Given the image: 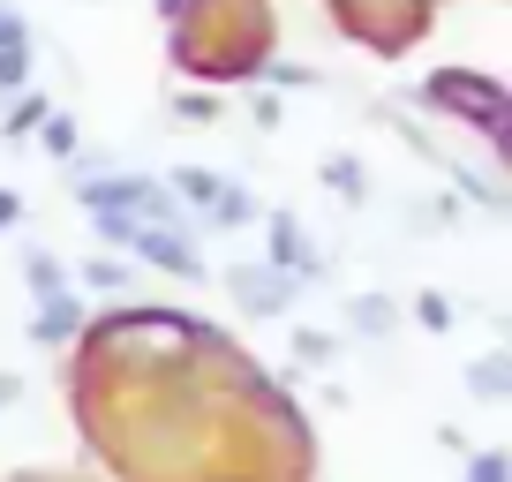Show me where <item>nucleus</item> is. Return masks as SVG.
<instances>
[{
	"label": "nucleus",
	"mask_w": 512,
	"mask_h": 482,
	"mask_svg": "<svg viewBox=\"0 0 512 482\" xmlns=\"http://www.w3.org/2000/svg\"><path fill=\"white\" fill-rule=\"evenodd\" d=\"M430 98L452 113V121H467L475 136H505V83L475 76V68H445V76H430Z\"/></svg>",
	"instance_id": "obj_1"
},
{
	"label": "nucleus",
	"mask_w": 512,
	"mask_h": 482,
	"mask_svg": "<svg viewBox=\"0 0 512 482\" xmlns=\"http://www.w3.org/2000/svg\"><path fill=\"white\" fill-rule=\"evenodd\" d=\"M174 204H189V211H204L211 226H249L256 219V204H249V189H234L226 174H211V166H174Z\"/></svg>",
	"instance_id": "obj_2"
},
{
	"label": "nucleus",
	"mask_w": 512,
	"mask_h": 482,
	"mask_svg": "<svg viewBox=\"0 0 512 482\" xmlns=\"http://www.w3.org/2000/svg\"><path fill=\"white\" fill-rule=\"evenodd\" d=\"M264 264H272V272H287L294 287H309V279H324V257L317 249H309V234H302V219H294V211H272V226H264Z\"/></svg>",
	"instance_id": "obj_3"
},
{
	"label": "nucleus",
	"mask_w": 512,
	"mask_h": 482,
	"mask_svg": "<svg viewBox=\"0 0 512 482\" xmlns=\"http://www.w3.org/2000/svg\"><path fill=\"white\" fill-rule=\"evenodd\" d=\"M226 294H234L249 317H279L302 287H294L287 272H272V264H234V272H226Z\"/></svg>",
	"instance_id": "obj_4"
},
{
	"label": "nucleus",
	"mask_w": 512,
	"mask_h": 482,
	"mask_svg": "<svg viewBox=\"0 0 512 482\" xmlns=\"http://www.w3.org/2000/svg\"><path fill=\"white\" fill-rule=\"evenodd\" d=\"M76 332H83V302L76 294H46L38 317H31V339L38 347H61V339H76Z\"/></svg>",
	"instance_id": "obj_5"
},
{
	"label": "nucleus",
	"mask_w": 512,
	"mask_h": 482,
	"mask_svg": "<svg viewBox=\"0 0 512 482\" xmlns=\"http://www.w3.org/2000/svg\"><path fill=\"white\" fill-rule=\"evenodd\" d=\"M0 91H31V31L0 16Z\"/></svg>",
	"instance_id": "obj_6"
},
{
	"label": "nucleus",
	"mask_w": 512,
	"mask_h": 482,
	"mask_svg": "<svg viewBox=\"0 0 512 482\" xmlns=\"http://www.w3.org/2000/svg\"><path fill=\"white\" fill-rule=\"evenodd\" d=\"M317 181H324V189L339 196V204H369V181H362V159H354V151H332Z\"/></svg>",
	"instance_id": "obj_7"
},
{
	"label": "nucleus",
	"mask_w": 512,
	"mask_h": 482,
	"mask_svg": "<svg viewBox=\"0 0 512 482\" xmlns=\"http://www.w3.org/2000/svg\"><path fill=\"white\" fill-rule=\"evenodd\" d=\"M46 91H16V106H8V121H0V136H8V144H31L38 129H46Z\"/></svg>",
	"instance_id": "obj_8"
},
{
	"label": "nucleus",
	"mask_w": 512,
	"mask_h": 482,
	"mask_svg": "<svg viewBox=\"0 0 512 482\" xmlns=\"http://www.w3.org/2000/svg\"><path fill=\"white\" fill-rule=\"evenodd\" d=\"M467 392H475V400H512V354H482V362H467Z\"/></svg>",
	"instance_id": "obj_9"
},
{
	"label": "nucleus",
	"mask_w": 512,
	"mask_h": 482,
	"mask_svg": "<svg viewBox=\"0 0 512 482\" xmlns=\"http://www.w3.org/2000/svg\"><path fill=\"white\" fill-rule=\"evenodd\" d=\"M347 324H354L362 339H384L392 324H400V302H384V294H354V302H347Z\"/></svg>",
	"instance_id": "obj_10"
},
{
	"label": "nucleus",
	"mask_w": 512,
	"mask_h": 482,
	"mask_svg": "<svg viewBox=\"0 0 512 482\" xmlns=\"http://www.w3.org/2000/svg\"><path fill=\"white\" fill-rule=\"evenodd\" d=\"M23 279L38 287V302H46V294H68V272L46 257V249H23Z\"/></svg>",
	"instance_id": "obj_11"
},
{
	"label": "nucleus",
	"mask_w": 512,
	"mask_h": 482,
	"mask_svg": "<svg viewBox=\"0 0 512 482\" xmlns=\"http://www.w3.org/2000/svg\"><path fill=\"white\" fill-rule=\"evenodd\" d=\"M415 324L422 332H452V324H460V302H452V294H415Z\"/></svg>",
	"instance_id": "obj_12"
},
{
	"label": "nucleus",
	"mask_w": 512,
	"mask_h": 482,
	"mask_svg": "<svg viewBox=\"0 0 512 482\" xmlns=\"http://www.w3.org/2000/svg\"><path fill=\"white\" fill-rule=\"evenodd\" d=\"M38 136H46L53 159H76V144H83V136H76V113H46V129H38Z\"/></svg>",
	"instance_id": "obj_13"
},
{
	"label": "nucleus",
	"mask_w": 512,
	"mask_h": 482,
	"mask_svg": "<svg viewBox=\"0 0 512 482\" xmlns=\"http://www.w3.org/2000/svg\"><path fill=\"white\" fill-rule=\"evenodd\" d=\"M83 287H98V294H121V287H128V264L91 257V264H83Z\"/></svg>",
	"instance_id": "obj_14"
},
{
	"label": "nucleus",
	"mask_w": 512,
	"mask_h": 482,
	"mask_svg": "<svg viewBox=\"0 0 512 482\" xmlns=\"http://www.w3.org/2000/svg\"><path fill=\"white\" fill-rule=\"evenodd\" d=\"M174 113L189 121V129H211V121H219V98H204V91H181V98H174Z\"/></svg>",
	"instance_id": "obj_15"
},
{
	"label": "nucleus",
	"mask_w": 512,
	"mask_h": 482,
	"mask_svg": "<svg viewBox=\"0 0 512 482\" xmlns=\"http://www.w3.org/2000/svg\"><path fill=\"white\" fill-rule=\"evenodd\" d=\"M505 475H512L505 452H475V467H467V482H505Z\"/></svg>",
	"instance_id": "obj_16"
},
{
	"label": "nucleus",
	"mask_w": 512,
	"mask_h": 482,
	"mask_svg": "<svg viewBox=\"0 0 512 482\" xmlns=\"http://www.w3.org/2000/svg\"><path fill=\"white\" fill-rule=\"evenodd\" d=\"M294 354H302V362H332V339H324V332H294Z\"/></svg>",
	"instance_id": "obj_17"
},
{
	"label": "nucleus",
	"mask_w": 512,
	"mask_h": 482,
	"mask_svg": "<svg viewBox=\"0 0 512 482\" xmlns=\"http://www.w3.org/2000/svg\"><path fill=\"white\" fill-rule=\"evenodd\" d=\"M264 76H272V83H294V91H309V83H324L317 68H294V61H272V68H264Z\"/></svg>",
	"instance_id": "obj_18"
},
{
	"label": "nucleus",
	"mask_w": 512,
	"mask_h": 482,
	"mask_svg": "<svg viewBox=\"0 0 512 482\" xmlns=\"http://www.w3.org/2000/svg\"><path fill=\"white\" fill-rule=\"evenodd\" d=\"M16 400H23V377H0V415H8Z\"/></svg>",
	"instance_id": "obj_19"
},
{
	"label": "nucleus",
	"mask_w": 512,
	"mask_h": 482,
	"mask_svg": "<svg viewBox=\"0 0 512 482\" xmlns=\"http://www.w3.org/2000/svg\"><path fill=\"white\" fill-rule=\"evenodd\" d=\"M16 219H23V204H16L8 189H0V226H16Z\"/></svg>",
	"instance_id": "obj_20"
},
{
	"label": "nucleus",
	"mask_w": 512,
	"mask_h": 482,
	"mask_svg": "<svg viewBox=\"0 0 512 482\" xmlns=\"http://www.w3.org/2000/svg\"><path fill=\"white\" fill-rule=\"evenodd\" d=\"M159 8H166V16H174V23H181V16H189V0H159Z\"/></svg>",
	"instance_id": "obj_21"
}]
</instances>
